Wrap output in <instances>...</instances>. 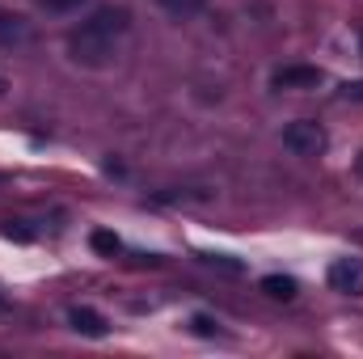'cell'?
<instances>
[{"label":"cell","mask_w":363,"mask_h":359,"mask_svg":"<svg viewBox=\"0 0 363 359\" xmlns=\"http://www.w3.org/2000/svg\"><path fill=\"white\" fill-rule=\"evenodd\" d=\"M123 30H127V9L106 4L89 21H81V30L68 34V55L85 68H106L114 60V43H118Z\"/></svg>","instance_id":"6da1fadb"},{"label":"cell","mask_w":363,"mask_h":359,"mask_svg":"<svg viewBox=\"0 0 363 359\" xmlns=\"http://www.w3.org/2000/svg\"><path fill=\"white\" fill-rule=\"evenodd\" d=\"M283 144H287L296 157H321L325 144H330V136H325L321 123H313V118H296V123L283 127Z\"/></svg>","instance_id":"7a4b0ae2"},{"label":"cell","mask_w":363,"mask_h":359,"mask_svg":"<svg viewBox=\"0 0 363 359\" xmlns=\"http://www.w3.org/2000/svg\"><path fill=\"white\" fill-rule=\"evenodd\" d=\"M330 287L342 296H363V258H334L330 263Z\"/></svg>","instance_id":"3957f363"},{"label":"cell","mask_w":363,"mask_h":359,"mask_svg":"<svg viewBox=\"0 0 363 359\" xmlns=\"http://www.w3.org/2000/svg\"><path fill=\"white\" fill-rule=\"evenodd\" d=\"M274 89H317L321 85V68H308V64H287L271 77Z\"/></svg>","instance_id":"277c9868"},{"label":"cell","mask_w":363,"mask_h":359,"mask_svg":"<svg viewBox=\"0 0 363 359\" xmlns=\"http://www.w3.org/2000/svg\"><path fill=\"white\" fill-rule=\"evenodd\" d=\"M68 321H72V330H77V334H85V338H106V334H110L106 317H101L97 309H85V304L68 309Z\"/></svg>","instance_id":"5b68a950"},{"label":"cell","mask_w":363,"mask_h":359,"mask_svg":"<svg viewBox=\"0 0 363 359\" xmlns=\"http://www.w3.org/2000/svg\"><path fill=\"white\" fill-rule=\"evenodd\" d=\"M262 292L274 296V300H291V296H296V279H291V275H267V279H262Z\"/></svg>","instance_id":"8992f818"},{"label":"cell","mask_w":363,"mask_h":359,"mask_svg":"<svg viewBox=\"0 0 363 359\" xmlns=\"http://www.w3.org/2000/svg\"><path fill=\"white\" fill-rule=\"evenodd\" d=\"M89 245L97 250V254H106V258H114V254L123 250V241H118L114 233H106V228H97V233H93V237H89Z\"/></svg>","instance_id":"52a82bcc"},{"label":"cell","mask_w":363,"mask_h":359,"mask_svg":"<svg viewBox=\"0 0 363 359\" xmlns=\"http://www.w3.org/2000/svg\"><path fill=\"white\" fill-rule=\"evenodd\" d=\"M174 17H194V13H203L207 9V0H161Z\"/></svg>","instance_id":"ba28073f"},{"label":"cell","mask_w":363,"mask_h":359,"mask_svg":"<svg viewBox=\"0 0 363 359\" xmlns=\"http://www.w3.org/2000/svg\"><path fill=\"white\" fill-rule=\"evenodd\" d=\"M17 38H21V26H17V17L0 13V43H17Z\"/></svg>","instance_id":"9c48e42d"},{"label":"cell","mask_w":363,"mask_h":359,"mask_svg":"<svg viewBox=\"0 0 363 359\" xmlns=\"http://www.w3.org/2000/svg\"><path fill=\"white\" fill-rule=\"evenodd\" d=\"M190 326H194V334H203V338H211V334H220V326L207 317V313H194L190 317Z\"/></svg>","instance_id":"30bf717a"},{"label":"cell","mask_w":363,"mask_h":359,"mask_svg":"<svg viewBox=\"0 0 363 359\" xmlns=\"http://www.w3.org/2000/svg\"><path fill=\"white\" fill-rule=\"evenodd\" d=\"M43 4H47L51 13H72V9H81L85 0H43Z\"/></svg>","instance_id":"8fae6325"},{"label":"cell","mask_w":363,"mask_h":359,"mask_svg":"<svg viewBox=\"0 0 363 359\" xmlns=\"http://www.w3.org/2000/svg\"><path fill=\"white\" fill-rule=\"evenodd\" d=\"M4 237H17V241H30V228H26L21 220H13V224H4Z\"/></svg>","instance_id":"7c38bea8"},{"label":"cell","mask_w":363,"mask_h":359,"mask_svg":"<svg viewBox=\"0 0 363 359\" xmlns=\"http://www.w3.org/2000/svg\"><path fill=\"white\" fill-rule=\"evenodd\" d=\"M342 97H347V101H363V81H347V85H342Z\"/></svg>","instance_id":"4fadbf2b"},{"label":"cell","mask_w":363,"mask_h":359,"mask_svg":"<svg viewBox=\"0 0 363 359\" xmlns=\"http://www.w3.org/2000/svg\"><path fill=\"white\" fill-rule=\"evenodd\" d=\"M355 165H359V178H363V153H359V161H355Z\"/></svg>","instance_id":"5bb4252c"},{"label":"cell","mask_w":363,"mask_h":359,"mask_svg":"<svg viewBox=\"0 0 363 359\" xmlns=\"http://www.w3.org/2000/svg\"><path fill=\"white\" fill-rule=\"evenodd\" d=\"M0 89H4V77H0Z\"/></svg>","instance_id":"9a60e30c"},{"label":"cell","mask_w":363,"mask_h":359,"mask_svg":"<svg viewBox=\"0 0 363 359\" xmlns=\"http://www.w3.org/2000/svg\"><path fill=\"white\" fill-rule=\"evenodd\" d=\"M359 51H363V38H359Z\"/></svg>","instance_id":"2e32d148"},{"label":"cell","mask_w":363,"mask_h":359,"mask_svg":"<svg viewBox=\"0 0 363 359\" xmlns=\"http://www.w3.org/2000/svg\"><path fill=\"white\" fill-rule=\"evenodd\" d=\"M0 309H4V300H0Z\"/></svg>","instance_id":"e0dca14e"}]
</instances>
